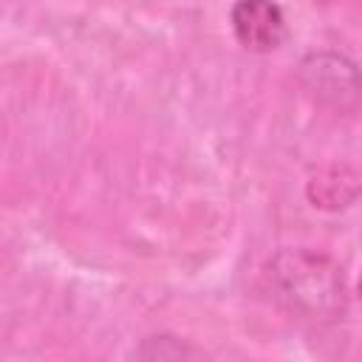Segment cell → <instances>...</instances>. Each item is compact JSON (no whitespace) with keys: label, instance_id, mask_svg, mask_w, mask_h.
Segmentation results:
<instances>
[{"label":"cell","instance_id":"cell-1","mask_svg":"<svg viewBox=\"0 0 362 362\" xmlns=\"http://www.w3.org/2000/svg\"><path fill=\"white\" fill-rule=\"evenodd\" d=\"M272 300L291 317L311 325H334L351 308V288L342 266L308 246H283L263 266Z\"/></svg>","mask_w":362,"mask_h":362},{"label":"cell","instance_id":"cell-2","mask_svg":"<svg viewBox=\"0 0 362 362\" xmlns=\"http://www.w3.org/2000/svg\"><path fill=\"white\" fill-rule=\"evenodd\" d=\"M303 88L320 102L339 113L356 110L359 105V71L356 62L339 51H311L300 62Z\"/></svg>","mask_w":362,"mask_h":362},{"label":"cell","instance_id":"cell-3","mask_svg":"<svg viewBox=\"0 0 362 362\" xmlns=\"http://www.w3.org/2000/svg\"><path fill=\"white\" fill-rule=\"evenodd\" d=\"M229 28L235 42L249 54H272L288 40V20L277 0H235Z\"/></svg>","mask_w":362,"mask_h":362},{"label":"cell","instance_id":"cell-4","mask_svg":"<svg viewBox=\"0 0 362 362\" xmlns=\"http://www.w3.org/2000/svg\"><path fill=\"white\" fill-rule=\"evenodd\" d=\"M136 359H147V362H189V359H204L206 351H201L198 345H192L184 337L175 334H147L136 348H133Z\"/></svg>","mask_w":362,"mask_h":362}]
</instances>
